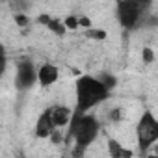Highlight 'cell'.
<instances>
[{
	"label": "cell",
	"mask_w": 158,
	"mask_h": 158,
	"mask_svg": "<svg viewBox=\"0 0 158 158\" xmlns=\"http://www.w3.org/2000/svg\"><path fill=\"white\" fill-rule=\"evenodd\" d=\"M74 114H91L97 106L110 101L112 91L104 86L101 76L78 74L74 78Z\"/></svg>",
	"instance_id": "1"
},
{
	"label": "cell",
	"mask_w": 158,
	"mask_h": 158,
	"mask_svg": "<svg viewBox=\"0 0 158 158\" xmlns=\"http://www.w3.org/2000/svg\"><path fill=\"white\" fill-rule=\"evenodd\" d=\"M101 130H102V123L95 114H74L67 128V134L73 139L76 151L82 152L97 141V138L101 136Z\"/></svg>",
	"instance_id": "2"
},
{
	"label": "cell",
	"mask_w": 158,
	"mask_h": 158,
	"mask_svg": "<svg viewBox=\"0 0 158 158\" xmlns=\"http://www.w3.org/2000/svg\"><path fill=\"white\" fill-rule=\"evenodd\" d=\"M138 152L147 156L152 149L158 147V115L152 110H145L134 128Z\"/></svg>",
	"instance_id": "3"
},
{
	"label": "cell",
	"mask_w": 158,
	"mask_h": 158,
	"mask_svg": "<svg viewBox=\"0 0 158 158\" xmlns=\"http://www.w3.org/2000/svg\"><path fill=\"white\" fill-rule=\"evenodd\" d=\"M149 8L147 2L139 0H121L115 4V19L119 26L125 30H136L145 17V10Z\"/></svg>",
	"instance_id": "4"
},
{
	"label": "cell",
	"mask_w": 158,
	"mask_h": 158,
	"mask_svg": "<svg viewBox=\"0 0 158 158\" xmlns=\"http://www.w3.org/2000/svg\"><path fill=\"white\" fill-rule=\"evenodd\" d=\"M13 86L17 91H30L37 84V67L30 58H23L15 65V74H13Z\"/></svg>",
	"instance_id": "5"
},
{
	"label": "cell",
	"mask_w": 158,
	"mask_h": 158,
	"mask_svg": "<svg viewBox=\"0 0 158 158\" xmlns=\"http://www.w3.org/2000/svg\"><path fill=\"white\" fill-rule=\"evenodd\" d=\"M58 128L54 127V121H52V115H50V110L47 108L45 112H41L35 119V125H34V136L37 139H50L54 136Z\"/></svg>",
	"instance_id": "6"
},
{
	"label": "cell",
	"mask_w": 158,
	"mask_h": 158,
	"mask_svg": "<svg viewBox=\"0 0 158 158\" xmlns=\"http://www.w3.org/2000/svg\"><path fill=\"white\" fill-rule=\"evenodd\" d=\"M60 80V67L52 61H45L37 67V84L47 89V88H52L56 82Z\"/></svg>",
	"instance_id": "7"
},
{
	"label": "cell",
	"mask_w": 158,
	"mask_h": 158,
	"mask_svg": "<svg viewBox=\"0 0 158 158\" xmlns=\"http://www.w3.org/2000/svg\"><path fill=\"white\" fill-rule=\"evenodd\" d=\"M50 115H52V121H54V127L58 130L61 128H69L73 117H74V110L73 106H63V104H56V106H50Z\"/></svg>",
	"instance_id": "8"
},
{
	"label": "cell",
	"mask_w": 158,
	"mask_h": 158,
	"mask_svg": "<svg viewBox=\"0 0 158 158\" xmlns=\"http://www.w3.org/2000/svg\"><path fill=\"white\" fill-rule=\"evenodd\" d=\"M106 149H108V156L110 158H134L136 151L127 147L125 143H121L117 138H108L106 139Z\"/></svg>",
	"instance_id": "9"
},
{
	"label": "cell",
	"mask_w": 158,
	"mask_h": 158,
	"mask_svg": "<svg viewBox=\"0 0 158 158\" xmlns=\"http://www.w3.org/2000/svg\"><path fill=\"white\" fill-rule=\"evenodd\" d=\"M37 23L39 24H45L47 26V30L50 32V34H54V35H65L67 34V28H65V24H63V19H60V17H52V15H41L39 19H37Z\"/></svg>",
	"instance_id": "10"
},
{
	"label": "cell",
	"mask_w": 158,
	"mask_h": 158,
	"mask_svg": "<svg viewBox=\"0 0 158 158\" xmlns=\"http://www.w3.org/2000/svg\"><path fill=\"white\" fill-rule=\"evenodd\" d=\"M63 24L67 30H78L80 28V15H67L63 17Z\"/></svg>",
	"instance_id": "11"
},
{
	"label": "cell",
	"mask_w": 158,
	"mask_h": 158,
	"mask_svg": "<svg viewBox=\"0 0 158 158\" xmlns=\"http://www.w3.org/2000/svg\"><path fill=\"white\" fill-rule=\"evenodd\" d=\"M154 60H156L154 50H152L149 45H145V47L141 48V61H143L145 65H151V63H154Z\"/></svg>",
	"instance_id": "12"
},
{
	"label": "cell",
	"mask_w": 158,
	"mask_h": 158,
	"mask_svg": "<svg viewBox=\"0 0 158 158\" xmlns=\"http://www.w3.org/2000/svg\"><path fill=\"white\" fill-rule=\"evenodd\" d=\"M99 76H101V80L104 82V86H106L110 91L115 89V86H117V78H115L114 74H110V73H102V74H99Z\"/></svg>",
	"instance_id": "13"
},
{
	"label": "cell",
	"mask_w": 158,
	"mask_h": 158,
	"mask_svg": "<svg viewBox=\"0 0 158 158\" xmlns=\"http://www.w3.org/2000/svg\"><path fill=\"white\" fill-rule=\"evenodd\" d=\"M121 115H123L121 108H114V110H110V112H108V121L117 123V121H121Z\"/></svg>",
	"instance_id": "14"
},
{
	"label": "cell",
	"mask_w": 158,
	"mask_h": 158,
	"mask_svg": "<svg viewBox=\"0 0 158 158\" xmlns=\"http://www.w3.org/2000/svg\"><path fill=\"white\" fill-rule=\"evenodd\" d=\"M86 35H88V37L104 39V37H106V32H97V28H91V30H88V32H86Z\"/></svg>",
	"instance_id": "15"
},
{
	"label": "cell",
	"mask_w": 158,
	"mask_h": 158,
	"mask_svg": "<svg viewBox=\"0 0 158 158\" xmlns=\"http://www.w3.org/2000/svg\"><path fill=\"white\" fill-rule=\"evenodd\" d=\"M91 19L89 17H86V15H80V28H84V30H91Z\"/></svg>",
	"instance_id": "16"
}]
</instances>
